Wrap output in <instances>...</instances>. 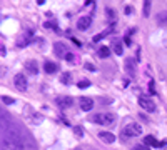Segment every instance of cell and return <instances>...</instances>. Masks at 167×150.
Returning <instances> with one entry per match:
<instances>
[{
  "label": "cell",
  "mask_w": 167,
  "mask_h": 150,
  "mask_svg": "<svg viewBox=\"0 0 167 150\" xmlns=\"http://www.w3.org/2000/svg\"><path fill=\"white\" fill-rule=\"evenodd\" d=\"M114 120H115V115L114 114H97V115H92L90 117V122L100 123V125H112Z\"/></svg>",
  "instance_id": "6da1fadb"
},
{
  "label": "cell",
  "mask_w": 167,
  "mask_h": 150,
  "mask_svg": "<svg viewBox=\"0 0 167 150\" xmlns=\"http://www.w3.org/2000/svg\"><path fill=\"white\" fill-rule=\"evenodd\" d=\"M15 150H35V143H33V140L30 139V137L22 135V139H20V142L17 143Z\"/></svg>",
  "instance_id": "7a4b0ae2"
},
{
  "label": "cell",
  "mask_w": 167,
  "mask_h": 150,
  "mask_svg": "<svg viewBox=\"0 0 167 150\" xmlns=\"http://www.w3.org/2000/svg\"><path fill=\"white\" fill-rule=\"evenodd\" d=\"M14 83H15V89L20 90V92H25L27 87H29V82H27V77L24 73H17L14 79Z\"/></svg>",
  "instance_id": "3957f363"
},
{
  "label": "cell",
  "mask_w": 167,
  "mask_h": 150,
  "mask_svg": "<svg viewBox=\"0 0 167 150\" xmlns=\"http://www.w3.org/2000/svg\"><path fill=\"white\" fill-rule=\"evenodd\" d=\"M140 133H142V127L139 123H129L124 129V135H127V137H137Z\"/></svg>",
  "instance_id": "277c9868"
},
{
  "label": "cell",
  "mask_w": 167,
  "mask_h": 150,
  "mask_svg": "<svg viewBox=\"0 0 167 150\" xmlns=\"http://www.w3.org/2000/svg\"><path fill=\"white\" fill-rule=\"evenodd\" d=\"M54 52H55V55H57V57H60V58H65L67 55L70 54L69 50H67V47L64 45L62 42H57L54 45Z\"/></svg>",
  "instance_id": "5b68a950"
},
{
  "label": "cell",
  "mask_w": 167,
  "mask_h": 150,
  "mask_svg": "<svg viewBox=\"0 0 167 150\" xmlns=\"http://www.w3.org/2000/svg\"><path fill=\"white\" fill-rule=\"evenodd\" d=\"M139 105H140L142 108H145L147 112L156 110V104H154L150 98H147V97H140V98H139Z\"/></svg>",
  "instance_id": "8992f818"
},
{
  "label": "cell",
  "mask_w": 167,
  "mask_h": 150,
  "mask_svg": "<svg viewBox=\"0 0 167 150\" xmlns=\"http://www.w3.org/2000/svg\"><path fill=\"white\" fill-rule=\"evenodd\" d=\"M80 108H82L84 112H90L92 108H94V100L89 98V97H82V98H80Z\"/></svg>",
  "instance_id": "52a82bcc"
},
{
  "label": "cell",
  "mask_w": 167,
  "mask_h": 150,
  "mask_svg": "<svg viewBox=\"0 0 167 150\" xmlns=\"http://www.w3.org/2000/svg\"><path fill=\"white\" fill-rule=\"evenodd\" d=\"M99 139H100L104 143H114L115 142V135L110 133V132H100L99 133Z\"/></svg>",
  "instance_id": "ba28073f"
},
{
  "label": "cell",
  "mask_w": 167,
  "mask_h": 150,
  "mask_svg": "<svg viewBox=\"0 0 167 150\" xmlns=\"http://www.w3.org/2000/svg\"><path fill=\"white\" fill-rule=\"evenodd\" d=\"M90 27V17H80L77 22V29L79 30H87Z\"/></svg>",
  "instance_id": "9c48e42d"
},
{
  "label": "cell",
  "mask_w": 167,
  "mask_h": 150,
  "mask_svg": "<svg viewBox=\"0 0 167 150\" xmlns=\"http://www.w3.org/2000/svg\"><path fill=\"white\" fill-rule=\"evenodd\" d=\"M110 48H112L114 54H117V55H122V52H124V45H122V42H120L119 39H114V40H112V45H110Z\"/></svg>",
  "instance_id": "30bf717a"
},
{
  "label": "cell",
  "mask_w": 167,
  "mask_h": 150,
  "mask_svg": "<svg viewBox=\"0 0 167 150\" xmlns=\"http://www.w3.org/2000/svg\"><path fill=\"white\" fill-rule=\"evenodd\" d=\"M144 142H145V145H150V147H162L165 142H159V140H156L152 135H147L144 139Z\"/></svg>",
  "instance_id": "8fae6325"
},
{
  "label": "cell",
  "mask_w": 167,
  "mask_h": 150,
  "mask_svg": "<svg viewBox=\"0 0 167 150\" xmlns=\"http://www.w3.org/2000/svg\"><path fill=\"white\" fill-rule=\"evenodd\" d=\"M25 68H27V72L29 73H32V75H37V72H39V67H37V62H33V60H29L25 64Z\"/></svg>",
  "instance_id": "7c38bea8"
},
{
  "label": "cell",
  "mask_w": 167,
  "mask_h": 150,
  "mask_svg": "<svg viewBox=\"0 0 167 150\" xmlns=\"http://www.w3.org/2000/svg\"><path fill=\"white\" fill-rule=\"evenodd\" d=\"M125 70H127L129 75H134L135 73V64H134V60H132V58H127V60H125Z\"/></svg>",
  "instance_id": "4fadbf2b"
},
{
  "label": "cell",
  "mask_w": 167,
  "mask_h": 150,
  "mask_svg": "<svg viewBox=\"0 0 167 150\" xmlns=\"http://www.w3.org/2000/svg\"><path fill=\"white\" fill-rule=\"evenodd\" d=\"M157 23H159L160 27H167V12H160V14L157 15Z\"/></svg>",
  "instance_id": "5bb4252c"
},
{
  "label": "cell",
  "mask_w": 167,
  "mask_h": 150,
  "mask_svg": "<svg viewBox=\"0 0 167 150\" xmlns=\"http://www.w3.org/2000/svg\"><path fill=\"white\" fill-rule=\"evenodd\" d=\"M44 70L47 72V73H54V72H57V65H55L54 62H45Z\"/></svg>",
  "instance_id": "9a60e30c"
},
{
  "label": "cell",
  "mask_w": 167,
  "mask_h": 150,
  "mask_svg": "<svg viewBox=\"0 0 167 150\" xmlns=\"http://www.w3.org/2000/svg\"><path fill=\"white\" fill-rule=\"evenodd\" d=\"M150 5H152V0H144V10H142L144 17H149V14H150Z\"/></svg>",
  "instance_id": "2e32d148"
},
{
  "label": "cell",
  "mask_w": 167,
  "mask_h": 150,
  "mask_svg": "<svg viewBox=\"0 0 167 150\" xmlns=\"http://www.w3.org/2000/svg\"><path fill=\"white\" fill-rule=\"evenodd\" d=\"M97 54H99V57L106 58V57H109V54H110V48H109V47H100Z\"/></svg>",
  "instance_id": "e0dca14e"
},
{
  "label": "cell",
  "mask_w": 167,
  "mask_h": 150,
  "mask_svg": "<svg viewBox=\"0 0 167 150\" xmlns=\"http://www.w3.org/2000/svg\"><path fill=\"white\" fill-rule=\"evenodd\" d=\"M70 104H72V98H70V97H67V98H60V102H58L60 107H69Z\"/></svg>",
  "instance_id": "ac0fdd59"
},
{
  "label": "cell",
  "mask_w": 167,
  "mask_h": 150,
  "mask_svg": "<svg viewBox=\"0 0 167 150\" xmlns=\"http://www.w3.org/2000/svg\"><path fill=\"white\" fill-rule=\"evenodd\" d=\"M70 80H72V75H70V73H64L62 82H64V83H70Z\"/></svg>",
  "instance_id": "d6986e66"
},
{
  "label": "cell",
  "mask_w": 167,
  "mask_h": 150,
  "mask_svg": "<svg viewBox=\"0 0 167 150\" xmlns=\"http://www.w3.org/2000/svg\"><path fill=\"white\" fill-rule=\"evenodd\" d=\"M2 100H4V104H7V105H12V104L15 102L14 98H10V97H7V95H4V97H2Z\"/></svg>",
  "instance_id": "ffe728a7"
},
{
  "label": "cell",
  "mask_w": 167,
  "mask_h": 150,
  "mask_svg": "<svg viewBox=\"0 0 167 150\" xmlns=\"http://www.w3.org/2000/svg\"><path fill=\"white\" fill-rule=\"evenodd\" d=\"M89 85H90L89 80H80L79 82V89H85V87H89Z\"/></svg>",
  "instance_id": "44dd1931"
},
{
  "label": "cell",
  "mask_w": 167,
  "mask_h": 150,
  "mask_svg": "<svg viewBox=\"0 0 167 150\" xmlns=\"http://www.w3.org/2000/svg\"><path fill=\"white\" fill-rule=\"evenodd\" d=\"M74 132H75L77 137H82V130H80V127H75V130H74Z\"/></svg>",
  "instance_id": "7402d4cb"
},
{
  "label": "cell",
  "mask_w": 167,
  "mask_h": 150,
  "mask_svg": "<svg viewBox=\"0 0 167 150\" xmlns=\"http://www.w3.org/2000/svg\"><path fill=\"white\" fill-rule=\"evenodd\" d=\"M65 58H67V60H74V55H72V54H69Z\"/></svg>",
  "instance_id": "603a6c76"
},
{
  "label": "cell",
  "mask_w": 167,
  "mask_h": 150,
  "mask_svg": "<svg viewBox=\"0 0 167 150\" xmlns=\"http://www.w3.org/2000/svg\"><path fill=\"white\" fill-rule=\"evenodd\" d=\"M37 4H39V5H42V4H45V0H37Z\"/></svg>",
  "instance_id": "cb8c5ba5"
},
{
  "label": "cell",
  "mask_w": 167,
  "mask_h": 150,
  "mask_svg": "<svg viewBox=\"0 0 167 150\" xmlns=\"http://www.w3.org/2000/svg\"><path fill=\"white\" fill-rule=\"evenodd\" d=\"M165 45H167V37H165Z\"/></svg>",
  "instance_id": "d4e9b609"
},
{
  "label": "cell",
  "mask_w": 167,
  "mask_h": 150,
  "mask_svg": "<svg viewBox=\"0 0 167 150\" xmlns=\"http://www.w3.org/2000/svg\"><path fill=\"white\" fill-rule=\"evenodd\" d=\"M75 150H82V148H75Z\"/></svg>",
  "instance_id": "484cf974"
}]
</instances>
